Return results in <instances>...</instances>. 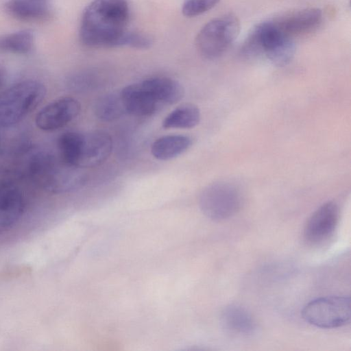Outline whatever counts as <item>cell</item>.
<instances>
[{"instance_id":"cell-7","label":"cell","mask_w":351,"mask_h":351,"mask_svg":"<svg viewBox=\"0 0 351 351\" xmlns=\"http://www.w3.org/2000/svg\"><path fill=\"white\" fill-rule=\"evenodd\" d=\"M199 202L207 217L219 221L232 217L240 210L243 197L240 189L234 184L217 182L202 191Z\"/></svg>"},{"instance_id":"cell-8","label":"cell","mask_w":351,"mask_h":351,"mask_svg":"<svg viewBox=\"0 0 351 351\" xmlns=\"http://www.w3.org/2000/svg\"><path fill=\"white\" fill-rule=\"evenodd\" d=\"M303 319L322 328H334L349 322L351 302L347 296H327L316 298L306 304L302 311Z\"/></svg>"},{"instance_id":"cell-2","label":"cell","mask_w":351,"mask_h":351,"mask_svg":"<svg viewBox=\"0 0 351 351\" xmlns=\"http://www.w3.org/2000/svg\"><path fill=\"white\" fill-rule=\"evenodd\" d=\"M27 172L33 181L53 193H65L82 188L87 176L82 168L71 166L47 151L31 154Z\"/></svg>"},{"instance_id":"cell-15","label":"cell","mask_w":351,"mask_h":351,"mask_svg":"<svg viewBox=\"0 0 351 351\" xmlns=\"http://www.w3.org/2000/svg\"><path fill=\"white\" fill-rule=\"evenodd\" d=\"M221 322L227 332L240 337L251 335L256 328L252 314L238 304H230L223 308L221 314Z\"/></svg>"},{"instance_id":"cell-21","label":"cell","mask_w":351,"mask_h":351,"mask_svg":"<svg viewBox=\"0 0 351 351\" xmlns=\"http://www.w3.org/2000/svg\"><path fill=\"white\" fill-rule=\"evenodd\" d=\"M220 0H184L182 13L186 17L201 15L216 6Z\"/></svg>"},{"instance_id":"cell-20","label":"cell","mask_w":351,"mask_h":351,"mask_svg":"<svg viewBox=\"0 0 351 351\" xmlns=\"http://www.w3.org/2000/svg\"><path fill=\"white\" fill-rule=\"evenodd\" d=\"M94 112L101 121L110 122L118 119L126 113L119 93H112L101 96L95 102Z\"/></svg>"},{"instance_id":"cell-9","label":"cell","mask_w":351,"mask_h":351,"mask_svg":"<svg viewBox=\"0 0 351 351\" xmlns=\"http://www.w3.org/2000/svg\"><path fill=\"white\" fill-rule=\"evenodd\" d=\"M80 104L72 97L55 100L43 108L36 117V126L43 131L58 130L77 117Z\"/></svg>"},{"instance_id":"cell-3","label":"cell","mask_w":351,"mask_h":351,"mask_svg":"<svg viewBox=\"0 0 351 351\" xmlns=\"http://www.w3.org/2000/svg\"><path fill=\"white\" fill-rule=\"evenodd\" d=\"M60 158L79 168L98 166L109 157L112 149L110 136L103 131L66 132L58 139Z\"/></svg>"},{"instance_id":"cell-12","label":"cell","mask_w":351,"mask_h":351,"mask_svg":"<svg viewBox=\"0 0 351 351\" xmlns=\"http://www.w3.org/2000/svg\"><path fill=\"white\" fill-rule=\"evenodd\" d=\"M25 201L20 189L14 184L0 182V234L12 229L20 220Z\"/></svg>"},{"instance_id":"cell-22","label":"cell","mask_w":351,"mask_h":351,"mask_svg":"<svg viewBox=\"0 0 351 351\" xmlns=\"http://www.w3.org/2000/svg\"><path fill=\"white\" fill-rule=\"evenodd\" d=\"M152 45V38L146 34L128 31L125 34L122 46L138 49L149 48Z\"/></svg>"},{"instance_id":"cell-19","label":"cell","mask_w":351,"mask_h":351,"mask_svg":"<svg viewBox=\"0 0 351 351\" xmlns=\"http://www.w3.org/2000/svg\"><path fill=\"white\" fill-rule=\"evenodd\" d=\"M34 34L24 29L0 36V51L14 54H28L34 49Z\"/></svg>"},{"instance_id":"cell-11","label":"cell","mask_w":351,"mask_h":351,"mask_svg":"<svg viewBox=\"0 0 351 351\" xmlns=\"http://www.w3.org/2000/svg\"><path fill=\"white\" fill-rule=\"evenodd\" d=\"M278 26L294 38L315 31L323 21L322 11L317 8L298 10L274 19Z\"/></svg>"},{"instance_id":"cell-1","label":"cell","mask_w":351,"mask_h":351,"mask_svg":"<svg viewBox=\"0 0 351 351\" xmlns=\"http://www.w3.org/2000/svg\"><path fill=\"white\" fill-rule=\"evenodd\" d=\"M129 19L128 0H93L82 16L80 40L91 48L122 47Z\"/></svg>"},{"instance_id":"cell-23","label":"cell","mask_w":351,"mask_h":351,"mask_svg":"<svg viewBox=\"0 0 351 351\" xmlns=\"http://www.w3.org/2000/svg\"><path fill=\"white\" fill-rule=\"evenodd\" d=\"M0 143H1V136H0Z\"/></svg>"},{"instance_id":"cell-17","label":"cell","mask_w":351,"mask_h":351,"mask_svg":"<svg viewBox=\"0 0 351 351\" xmlns=\"http://www.w3.org/2000/svg\"><path fill=\"white\" fill-rule=\"evenodd\" d=\"M192 145V140L184 135H168L156 139L152 145L153 156L160 160L173 159L185 152Z\"/></svg>"},{"instance_id":"cell-13","label":"cell","mask_w":351,"mask_h":351,"mask_svg":"<svg viewBox=\"0 0 351 351\" xmlns=\"http://www.w3.org/2000/svg\"><path fill=\"white\" fill-rule=\"evenodd\" d=\"M126 113L137 117L150 116L162 106L141 82L128 85L120 91Z\"/></svg>"},{"instance_id":"cell-18","label":"cell","mask_w":351,"mask_h":351,"mask_svg":"<svg viewBox=\"0 0 351 351\" xmlns=\"http://www.w3.org/2000/svg\"><path fill=\"white\" fill-rule=\"evenodd\" d=\"M199 108L191 104H183L172 110L163 120L165 129H189L195 127L200 121Z\"/></svg>"},{"instance_id":"cell-14","label":"cell","mask_w":351,"mask_h":351,"mask_svg":"<svg viewBox=\"0 0 351 351\" xmlns=\"http://www.w3.org/2000/svg\"><path fill=\"white\" fill-rule=\"evenodd\" d=\"M53 0H8L5 5L7 13L24 22H42L53 14Z\"/></svg>"},{"instance_id":"cell-5","label":"cell","mask_w":351,"mask_h":351,"mask_svg":"<svg viewBox=\"0 0 351 351\" xmlns=\"http://www.w3.org/2000/svg\"><path fill=\"white\" fill-rule=\"evenodd\" d=\"M45 86L36 80L18 82L0 95V126L12 127L21 121L43 101Z\"/></svg>"},{"instance_id":"cell-10","label":"cell","mask_w":351,"mask_h":351,"mask_svg":"<svg viewBox=\"0 0 351 351\" xmlns=\"http://www.w3.org/2000/svg\"><path fill=\"white\" fill-rule=\"evenodd\" d=\"M339 217V210L335 202L323 204L307 221L304 230V239L312 244L326 241L336 230Z\"/></svg>"},{"instance_id":"cell-6","label":"cell","mask_w":351,"mask_h":351,"mask_svg":"<svg viewBox=\"0 0 351 351\" xmlns=\"http://www.w3.org/2000/svg\"><path fill=\"white\" fill-rule=\"evenodd\" d=\"M240 32V22L234 14H226L206 23L197 35L195 45L205 58L221 56L234 42Z\"/></svg>"},{"instance_id":"cell-4","label":"cell","mask_w":351,"mask_h":351,"mask_svg":"<svg viewBox=\"0 0 351 351\" xmlns=\"http://www.w3.org/2000/svg\"><path fill=\"white\" fill-rule=\"evenodd\" d=\"M295 51L293 38L282 30L274 19L255 25L241 48L244 56L264 55L278 66L288 64L293 58Z\"/></svg>"},{"instance_id":"cell-16","label":"cell","mask_w":351,"mask_h":351,"mask_svg":"<svg viewBox=\"0 0 351 351\" xmlns=\"http://www.w3.org/2000/svg\"><path fill=\"white\" fill-rule=\"evenodd\" d=\"M141 82L162 106L174 104L184 97V88L175 80L158 77L147 79Z\"/></svg>"}]
</instances>
